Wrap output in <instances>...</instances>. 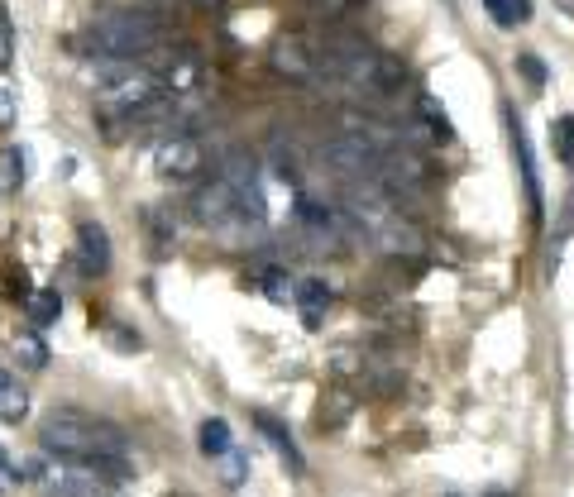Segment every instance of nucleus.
I'll list each match as a JSON object with an SVG mask.
<instances>
[{
    "label": "nucleus",
    "mask_w": 574,
    "mask_h": 497,
    "mask_svg": "<svg viewBox=\"0 0 574 497\" xmlns=\"http://www.w3.org/2000/svg\"><path fill=\"white\" fill-rule=\"evenodd\" d=\"M484 10L493 15V24H503V29H517V24L531 20V0H484Z\"/></svg>",
    "instance_id": "obj_13"
},
{
    "label": "nucleus",
    "mask_w": 574,
    "mask_h": 497,
    "mask_svg": "<svg viewBox=\"0 0 574 497\" xmlns=\"http://www.w3.org/2000/svg\"><path fill=\"white\" fill-rule=\"evenodd\" d=\"M154 163H158V173H163V177L187 182V177L201 173V144L187 130L163 134V139H158V149H154Z\"/></svg>",
    "instance_id": "obj_4"
},
{
    "label": "nucleus",
    "mask_w": 574,
    "mask_h": 497,
    "mask_svg": "<svg viewBox=\"0 0 574 497\" xmlns=\"http://www.w3.org/2000/svg\"><path fill=\"white\" fill-rule=\"evenodd\" d=\"M158 44V20L144 15V10H115V15H101L87 34H77L72 48L87 53L96 63H134L139 53H149Z\"/></svg>",
    "instance_id": "obj_2"
},
{
    "label": "nucleus",
    "mask_w": 574,
    "mask_h": 497,
    "mask_svg": "<svg viewBox=\"0 0 574 497\" xmlns=\"http://www.w3.org/2000/svg\"><path fill=\"white\" fill-rule=\"evenodd\" d=\"M244 474H249V464H244V454H240V450L221 454V478H225V483H230V488H240V483H244Z\"/></svg>",
    "instance_id": "obj_19"
},
{
    "label": "nucleus",
    "mask_w": 574,
    "mask_h": 497,
    "mask_svg": "<svg viewBox=\"0 0 574 497\" xmlns=\"http://www.w3.org/2000/svg\"><path fill=\"white\" fill-rule=\"evenodd\" d=\"M503 120H508V139H512V158H517V168H522V192H527V211L531 220L541 225L546 216V196H541V168H536V158H531V139L522 130V120H517V110L503 101Z\"/></svg>",
    "instance_id": "obj_3"
},
{
    "label": "nucleus",
    "mask_w": 574,
    "mask_h": 497,
    "mask_svg": "<svg viewBox=\"0 0 574 497\" xmlns=\"http://www.w3.org/2000/svg\"><path fill=\"white\" fill-rule=\"evenodd\" d=\"M517 67H522V77H527V87H531V91L546 87V63H541L536 53H522V58H517Z\"/></svg>",
    "instance_id": "obj_20"
},
{
    "label": "nucleus",
    "mask_w": 574,
    "mask_h": 497,
    "mask_svg": "<svg viewBox=\"0 0 574 497\" xmlns=\"http://www.w3.org/2000/svg\"><path fill=\"white\" fill-rule=\"evenodd\" d=\"M111 340L120 349H139V335H130V330H111Z\"/></svg>",
    "instance_id": "obj_25"
},
{
    "label": "nucleus",
    "mask_w": 574,
    "mask_h": 497,
    "mask_svg": "<svg viewBox=\"0 0 574 497\" xmlns=\"http://www.w3.org/2000/svg\"><path fill=\"white\" fill-rule=\"evenodd\" d=\"M197 440H201V454H206V459H221V454H230V450H235V440H230V426H225L221 416H211V421H201Z\"/></svg>",
    "instance_id": "obj_11"
},
{
    "label": "nucleus",
    "mask_w": 574,
    "mask_h": 497,
    "mask_svg": "<svg viewBox=\"0 0 574 497\" xmlns=\"http://www.w3.org/2000/svg\"><path fill=\"white\" fill-rule=\"evenodd\" d=\"M259 287H264V297H268L273 306L297 302V282L287 278L283 268H264V273H259Z\"/></svg>",
    "instance_id": "obj_12"
},
{
    "label": "nucleus",
    "mask_w": 574,
    "mask_h": 497,
    "mask_svg": "<svg viewBox=\"0 0 574 497\" xmlns=\"http://www.w3.org/2000/svg\"><path fill=\"white\" fill-rule=\"evenodd\" d=\"M484 497H508V493H503V488H493V493H484Z\"/></svg>",
    "instance_id": "obj_26"
},
{
    "label": "nucleus",
    "mask_w": 574,
    "mask_h": 497,
    "mask_svg": "<svg viewBox=\"0 0 574 497\" xmlns=\"http://www.w3.org/2000/svg\"><path fill=\"white\" fill-rule=\"evenodd\" d=\"M254 426L264 431V440L273 445V450L283 454V464L292 469V474H302V469H307V464H302V450H297V440L287 435V426L278 421V416H268V411H254Z\"/></svg>",
    "instance_id": "obj_8"
},
{
    "label": "nucleus",
    "mask_w": 574,
    "mask_h": 497,
    "mask_svg": "<svg viewBox=\"0 0 574 497\" xmlns=\"http://www.w3.org/2000/svg\"><path fill=\"white\" fill-rule=\"evenodd\" d=\"M24 306H29V321L39 325V330L63 316V297H58L53 287H39V292H29V297H24Z\"/></svg>",
    "instance_id": "obj_10"
},
{
    "label": "nucleus",
    "mask_w": 574,
    "mask_h": 497,
    "mask_svg": "<svg viewBox=\"0 0 574 497\" xmlns=\"http://www.w3.org/2000/svg\"><path fill=\"white\" fill-rule=\"evenodd\" d=\"M24 411H29V397H24L20 378H10V373L0 368V421L15 426V421H24Z\"/></svg>",
    "instance_id": "obj_9"
},
{
    "label": "nucleus",
    "mask_w": 574,
    "mask_h": 497,
    "mask_svg": "<svg viewBox=\"0 0 574 497\" xmlns=\"http://www.w3.org/2000/svg\"><path fill=\"white\" fill-rule=\"evenodd\" d=\"M144 230H149V239H154V254H168V244H173V235H177V225L158 206H149L144 211Z\"/></svg>",
    "instance_id": "obj_14"
},
{
    "label": "nucleus",
    "mask_w": 574,
    "mask_h": 497,
    "mask_svg": "<svg viewBox=\"0 0 574 497\" xmlns=\"http://www.w3.org/2000/svg\"><path fill=\"white\" fill-rule=\"evenodd\" d=\"M15 483H20V469H15V464H10V454L0 450V497L10 493V488H15Z\"/></svg>",
    "instance_id": "obj_23"
},
{
    "label": "nucleus",
    "mask_w": 574,
    "mask_h": 497,
    "mask_svg": "<svg viewBox=\"0 0 574 497\" xmlns=\"http://www.w3.org/2000/svg\"><path fill=\"white\" fill-rule=\"evenodd\" d=\"M10 125H15V96L0 87V130H10Z\"/></svg>",
    "instance_id": "obj_24"
},
{
    "label": "nucleus",
    "mask_w": 574,
    "mask_h": 497,
    "mask_svg": "<svg viewBox=\"0 0 574 497\" xmlns=\"http://www.w3.org/2000/svg\"><path fill=\"white\" fill-rule=\"evenodd\" d=\"M551 144L560 163H574V115H560L551 125Z\"/></svg>",
    "instance_id": "obj_16"
},
{
    "label": "nucleus",
    "mask_w": 574,
    "mask_h": 497,
    "mask_svg": "<svg viewBox=\"0 0 574 497\" xmlns=\"http://www.w3.org/2000/svg\"><path fill=\"white\" fill-rule=\"evenodd\" d=\"M10 63H15V24H10V10L0 0V72H10Z\"/></svg>",
    "instance_id": "obj_18"
},
{
    "label": "nucleus",
    "mask_w": 574,
    "mask_h": 497,
    "mask_svg": "<svg viewBox=\"0 0 574 497\" xmlns=\"http://www.w3.org/2000/svg\"><path fill=\"white\" fill-rule=\"evenodd\" d=\"M421 120H426V130L441 134V139H455V130H450V120H445V110L436 96H421Z\"/></svg>",
    "instance_id": "obj_17"
},
{
    "label": "nucleus",
    "mask_w": 574,
    "mask_h": 497,
    "mask_svg": "<svg viewBox=\"0 0 574 497\" xmlns=\"http://www.w3.org/2000/svg\"><path fill=\"white\" fill-rule=\"evenodd\" d=\"M77 254H82V268L101 278V273L111 268V235H106V225L82 220V225H77Z\"/></svg>",
    "instance_id": "obj_5"
},
{
    "label": "nucleus",
    "mask_w": 574,
    "mask_h": 497,
    "mask_svg": "<svg viewBox=\"0 0 574 497\" xmlns=\"http://www.w3.org/2000/svg\"><path fill=\"white\" fill-rule=\"evenodd\" d=\"M15 354H20V364H24V368H34V373H39V368L48 364V345L39 340V335H34V330L15 335Z\"/></svg>",
    "instance_id": "obj_15"
},
{
    "label": "nucleus",
    "mask_w": 574,
    "mask_h": 497,
    "mask_svg": "<svg viewBox=\"0 0 574 497\" xmlns=\"http://www.w3.org/2000/svg\"><path fill=\"white\" fill-rule=\"evenodd\" d=\"M445 497H460V493H445Z\"/></svg>",
    "instance_id": "obj_27"
},
{
    "label": "nucleus",
    "mask_w": 574,
    "mask_h": 497,
    "mask_svg": "<svg viewBox=\"0 0 574 497\" xmlns=\"http://www.w3.org/2000/svg\"><path fill=\"white\" fill-rule=\"evenodd\" d=\"M39 440H44L48 454L72 459V464L101 459V454H125V431H120V426L91 416V411H77V407L48 411L44 426H39Z\"/></svg>",
    "instance_id": "obj_1"
},
{
    "label": "nucleus",
    "mask_w": 574,
    "mask_h": 497,
    "mask_svg": "<svg viewBox=\"0 0 574 497\" xmlns=\"http://www.w3.org/2000/svg\"><path fill=\"white\" fill-rule=\"evenodd\" d=\"M0 168H5V187H20V177H24V153L10 149L5 158H0Z\"/></svg>",
    "instance_id": "obj_21"
},
{
    "label": "nucleus",
    "mask_w": 574,
    "mask_h": 497,
    "mask_svg": "<svg viewBox=\"0 0 574 497\" xmlns=\"http://www.w3.org/2000/svg\"><path fill=\"white\" fill-rule=\"evenodd\" d=\"M297 311H302V325L307 330H321V321H326V311H331V287L321 278H307V282H297Z\"/></svg>",
    "instance_id": "obj_7"
},
{
    "label": "nucleus",
    "mask_w": 574,
    "mask_h": 497,
    "mask_svg": "<svg viewBox=\"0 0 574 497\" xmlns=\"http://www.w3.org/2000/svg\"><path fill=\"white\" fill-rule=\"evenodd\" d=\"M574 235V196H570V206H565V216H560V235L551 239V263H555V254L565 249V239Z\"/></svg>",
    "instance_id": "obj_22"
},
{
    "label": "nucleus",
    "mask_w": 574,
    "mask_h": 497,
    "mask_svg": "<svg viewBox=\"0 0 574 497\" xmlns=\"http://www.w3.org/2000/svg\"><path fill=\"white\" fill-rule=\"evenodd\" d=\"M273 67L292 77V82H311L316 77V53H311L302 39H278L273 44Z\"/></svg>",
    "instance_id": "obj_6"
}]
</instances>
